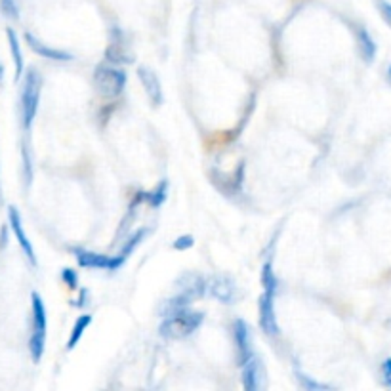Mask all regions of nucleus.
Instances as JSON below:
<instances>
[{
    "label": "nucleus",
    "mask_w": 391,
    "mask_h": 391,
    "mask_svg": "<svg viewBox=\"0 0 391 391\" xmlns=\"http://www.w3.org/2000/svg\"><path fill=\"white\" fill-rule=\"evenodd\" d=\"M138 79L139 82H141L143 90H146V94L149 96V99L153 101V106H161L164 99V94L161 81H159L155 71H151V69H147V67H138Z\"/></svg>",
    "instance_id": "11"
},
{
    "label": "nucleus",
    "mask_w": 391,
    "mask_h": 391,
    "mask_svg": "<svg viewBox=\"0 0 391 391\" xmlns=\"http://www.w3.org/2000/svg\"><path fill=\"white\" fill-rule=\"evenodd\" d=\"M23 179L25 188H29L31 179H33V163H31V153H29L27 147H23Z\"/></svg>",
    "instance_id": "24"
},
{
    "label": "nucleus",
    "mask_w": 391,
    "mask_h": 391,
    "mask_svg": "<svg viewBox=\"0 0 391 391\" xmlns=\"http://www.w3.org/2000/svg\"><path fill=\"white\" fill-rule=\"evenodd\" d=\"M166 195H168V181H164L163 179L153 191L146 193V201L151 204L153 208H161L164 204V201H166Z\"/></svg>",
    "instance_id": "20"
},
{
    "label": "nucleus",
    "mask_w": 391,
    "mask_h": 391,
    "mask_svg": "<svg viewBox=\"0 0 391 391\" xmlns=\"http://www.w3.org/2000/svg\"><path fill=\"white\" fill-rule=\"evenodd\" d=\"M106 57L107 61L113 63V66H124V63H132V61H134L130 52H126L123 44H119V42H113V44L106 50Z\"/></svg>",
    "instance_id": "18"
},
{
    "label": "nucleus",
    "mask_w": 391,
    "mask_h": 391,
    "mask_svg": "<svg viewBox=\"0 0 391 391\" xmlns=\"http://www.w3.org/2000/svg\"><path fill=\"white\" fill-rule=\"evenodd\" d=\"M203 321L204 313L186 308V310H179L172 315H166L159 326V332L166 340H183V338L193 334L197 328L203 325Z\"/></svg>",
    "instance_id": "2"
},
{
    "label": "nucleus",
    "mask_w": 391,
    "mask_h": 391,
    "mask_svg": "<svg viewBox=\"0 0 391 391\" xmlns=\"http://www.w3.org/2000/svg\"><path fill=\"white\" fill-rule=\"evenodd\" d=\"M380 370H382V382L385 383L388 388H391V357H388L383 361Z\"/></svg>",
    "instance_id": "28"
},
{
    "label": "nucleus",
    "mask_w": 391,
    "mask_h": 391,
    "mask_svg": "<svg viewBox=\"0 0 391 391\" xmlns=\"http://www.w3.org/2000/svg\"><path fill=\"white\" fill-rule=\"evenodd\" d=\"M31 310H33V332L29 338V351L34 363H39L44 355L46 348V328H48V317H46V305L41 294H31Z\"/></svg>",
    "instance_id": "4"
},
{
    "label": "nucleus",
    "mask_w": 391,
    "mask_h": 391,
    "mask_svg": "<svg viewBox=\"0 0 391 391\" xmlns=\"http://www.w3.org/2000/svg\"><path fill=\"white\" fill-rule=\"evenodd\" d=\"M258 313H260V326L261 330L268 336H279V323L277 315H275V303H273V296L269 294H261L258 300Z\"/></svg>",
    "instance_id": "9"
},
{
    "label": "nucleus",
    "mask_w": 391,
    "mask_h": 391,
    "mask_svg": "<svg viewBox=\"0 0 391 391\" xmlns=\"http://www.w3.org/2000/svg\"><path fill=\"white\" fill-rule=\"evenodd\" d=\"M8 225H2V228H0V250L8 245Z\"/></svg>",
    "instance_id": "29"
},
{
    "label": "nucleus",
    "mask_w": 391,
    "mask_h": 391,
    "mask_svg": "<svg viewBox=\"0 0 391 391\" xmlns=\"http://www.w3.org/2000/svg\"><path fill=\"white\" fill-rule=\"evenodd\" d=\"M6 37H8L10 52H12V59H14V67H16V81L21 79V74L25 73V59L23 52H21V44L14 29H6Z\"/></svg>",
    "instance_id": "15"
},
{
    "label": "nucleus",
    "mask_w": 391,
    "mask_h": 391,
    "mask_svg": "<svg viewBox=\"0 0 391 391\" xmlns=\"http://www.w3.org/2000/svg\"><path fill=\"white\" fill-rule=\"evenodd\" d=\"M206 294H210L221 303H233L237 298V286L225 275H216L212 279H206Z\"/></svg>",
    "instance_id": "8"
},
{
    "label": "nucleus",
    "mask_w": 391,
    "mask_h": 391,
    "mask_svg": "<svg viewBox=\"0 0 391 391\" xmlns=\"http://www.w3.org/2000/svg\"><path fill=\"white\" fill-rule=\"evenodd\" d=\"M191 302H193V298H191L189 294L179 292L178 296H174V298H170V300H166V302L161 305L159 313H161L163 317H166V315H172V313H176V311L189 308V305H191Z\"/></svg>",
    "instance_id": "16"
},
{
    "label": "nucleus",
    "mask_w": 391,
    "mask_h": 391,
    "mask_svg": "<svg viewBox=\"0 0 391 391\" xmlns=\"http://www.w3.org/2000/svg\"><path fill=\"white\" fill-rule=\"evenodd\" d=\"M128 82V74L123 67H114L113 63H99L94 71V86L101 98H119Z\"/></svg>",
    "instance_id": "3"
},
{
    "label": "nucleus",
    "mask_w": 391,
    "mask_h": 391,
    "mask_svg": "<svg viewBox=\"0 0 391 391\" xmlns=\"http://www.w3.org/2000/svg\"><path fill=\"white\" fill-rule=\"evenodd\" d=\"M388 79H390V82H391V66L388 67Z\"/></svg>",
    "instance_id": "32"
},
{
    "label": "nucleus",
    "mask_w": 391,
    "mask_h": 391,
    "mask_svg": "<svg viewBox=\"0 0 391 391\" xmlns=\"http://www.w3.org/2000/svg\"><path fill=\"white\" fill-rule=\"evenodd\" d=\"M233 342H235L237 363H239V367H243L246 361L254 355L250 326L243 319H235L233 321Z\"/></svg>",
    "instance_id": "6"
},
{
    "label": "nucleus",
    "mask_w": 391,
    "mask_h": 391,
    "mask_svg": "<svg viewBox=\"0 0 391 391\" xmlns=\"http://www.w3.org/2000/svg\"><path fill=\"white\" fill-rule=\"evenodd\" d=\"M294 376H296L298 383H300L305 391H330L332 390L328 383L317 382V380H313L311 376H308L305 372H302V370H294Z\"/></svg>",
    "instance_id": "21"
},
{
    "label": "nucleus",
    "mask_w": 391,
    "mask_h": 391,
    "mask_svg": "<svg viewBox=\"0 0 391 391\" xmlns=\"http://www.w3.org/2000/svg\"><path fill=\"white\" fill-rule=\"evenodd\" d=\"M378 12L382 14L383 21L391 27V2L390 0H376Z\"/></svg>",
    "instance_id": "27"
},
{
    "label": "nucleus",
    "mask_w": 391,
    "mask_h": 391,
    "mask_svg": "<svg viewBox=\"0 0 391 391\" xmlns=\"http://www.w3.org/2000/svg\"><path fill=\"white\" fill-rule=\"evenodd\" d=\"M261 285H263V292L275 298V294L279 290V279L275 275V271H273L271 261H265L263 268H261Z\"/></svg>",
    "instance_id": "17"
},
{
    "label": "nucleus",
    "mask_w": 391,
    "mask_h": 391,
    "mask_svg": "<svg viewBox=\"0 0 391 391\" xmlns=\"http://www.w3.org/2000/svg\"><path fill=\"white\" fill-rule=\"evenodd\" d=\"M243 374H241V382L246 391H258L263 385V367H261L260 359L252 355L243 365Z\"/></svg>",
    "instance_id": "10"
},
{
    "label": "nucleus",
    "mask_w": 391,
    "mask_h": 391,
    "mask_svg": "<svg viewBox=\"0 0 391 391\" xmlns=\"http://www.w3.org/2000/svg\"><path fill=\"white\" fill-rule=\"evenodd\" d=\"M41 92H42V77L41 73L31 67L23 74L21 82V94H19V113H21V126L23 130H31L39 106H41Z\"/></svg>",
    "instance_id": "1"
},
{
    "label": "nucleus",
    "mask_w": 391,
    "mask_h": 391,
    "mask_svg": "<svg viewBox=\"0 0 391 391\" xmlns=\"http://www.w3.org/2000/svg\"><path fill=\"white\" fill-rule=\"evenodd\" d=\"M2 77H4V66L0 63V81H2Z\"/></svg>",
    "instance_id": "31"
},
{
    "label": "nucleus",
    "mask_w": 391,
    "mask_h": 391,
    "mask_svg": "<svg viewBox=\"0 0 391 391\" xmlns=\"http://www.w3.org/2000/svg\"><path fill=\"white\" fill-rule=\"evenodd\" d=\"M71 252H73V256L77 258L81 268L117 271V269L123 268L124 263V260L119 254H117V256H106V254L92 252V250H86V248H81V246H74Z\"/></svg>",
    "instance_id": "5"
},
{
    "label": "nucleus",
    "mask_w": 391,
    "mask_h": 391,
    "mask_svg": "<svg viewBox=\"0 0 391 391\" xmlns=\"http://www.w3.org/2000/svg\"><path fill=\"white\" fill-rule=\"evenodd\" d=\"M25 42L29 44V48L33 50L37 56L46 57V59H52V61H73V54H69L66 50L50 48L44 42L39 41L34 34L25 33Z\"/></svg>",
    "instance_id": "12"
},
{
    "label": "nucleus",
    "mask_w": 391,
    "mask_h": 391,
    "mask_svg": "<svg viewBox=\"0 0 391 391\" xmlns=\"http://www.w3.org/2000/svg\"><path fill=\"white\" fill-rule=\"evenodd\" d=\"M0 12H2L4 17H8L12 21H17L19 19V4H17V0H0Z\"/></svg>",
    "instance_id": "23"
},
{
    "label": "nucleus",
    "mask_w": 391,
    "mask_h": 391,
    "mask_svg": "<svg viewBox=\"0 0 391 391\" xmlns=\"http://www.w3.org/2000/svg\"><path fill=\"white\" fill-rule=\"evenodd\" d=\"M8 223L10 229H12L14 235H16L17 243L21 246V250H23L25 258L29 260V263H31L33 268H37V263H39V261H37V254H34V248L33 245H31V241H29V237L25 233L23 221H21V216L17 212L16 206H10L8 208Z\"/></svg>",
    "instance_id": "7"
},
{
    "label": "nucleus",
    "mask_w": 391,
    "mask_h": 391,
    "mask_svg": "<svg viewBox=\"0 0 391 391\" xmlns=\"http://www.w3.org/2000/svg\"><path fill=\"white\" fill-rule=\"evenodd\" d=\"M61 281L66 283L71 290H77L79 288V275H77V271L71 268H66L61 271Z\"/></svg>",
    "instance_id": "25"
},
{
    "label": "nucleus",
    "mask_w": 391,
    "mask_h": 391,
    "mask_svg": "<svg viewBox=\"0 0 391 391\" xmlns=\"http://www.w3.org/2000/svg\"><path fill=\"white\" fill-rule=\"evenodd\" d=\"M357 44L363 61L365 63H372L376 59V54H378V46H376L374 39L370 37V33H368L365 27H357Z\"/></svg>",
    "instance_id": "14"
},
{
    "label": "nucleus",
    "mask_w": 391,
    "mask_h": 391,
    "mask_svg": "<svg viewBox=\"0 0 391 391\" xmlns=\"http://www.w3.org/2000/svg\"><path fill=\"white\" fill-rule=\"evenodd\" d=\"M92 321H94V317L92 315H81V317L77 319V323H74L73 330H71V336H69V342H67V351H71L77 348V343L81 342L82 334H84V330L88 328L90 325H92Z\"/></svg>",
    "instance_id": "19"
},
{
    "label": "nucleus",
    "mask_w": 391,
    "mask_h": 391,
    "mask_svg": "<svg viewBox=\"0 0 391 391\" xmlns=\"http://www.w3.org/2000/svg\"><path fill=\"white\" fill-rule=\"evenodd\" d=\"M147 233H149V231H147L146 228L138 229V231H136V233H134V235H132L130 239H128V241L124 243L123 248L119 250V256H121V258H123V260L126 261V258H128V256H130V254L134 252V248H136V246H138L139 243H141V241L146 239Z\"/></svg>",
    "instance_id": "22"
},
{
    "label": "nucleus",
    "mask_w": 391,
    "mask_h": 391,
    "mask_svg": "<svg viewBox=\"0 0 391 391\" xmlns=\"http://www.w3.org/2000/svg\"><path fill=\"white\" fill-rule=\"evenodd\" d=\"M195 245V239L191 235H179L176 241H174V250H189V248H193Z\"/></svg>",
    "instance_id": "26"
},
{
    "label": "nucleus",
    "mask_w": 391,
    "mask_h": 391,
    "mask_svg": "<svg viewBox=\"0 0 391 391\" xmlns=\"http://www.w3.org/2000/svg\"><path fill=\"white\" fill-rule=\"evenodd\" d=\"M179 292L189 294L193 300L203 298L206 294V279L197 275V273H186L183 277L179 279Z\"/></svg>",
    "instance_id": "13"
},
{
    "label": "nucleus",
    "mask_w": 391,
    "mask_h": 391,
    "mask_svg": "<svg viewBox=\"0 0 391 391\" xmlns=\"http://www.w3.org/2000/svg\"><path fill=\"white\" fill-rule=\"evenodd\" d=\"M88 290L86 288H82L81 290V296H79V302H73V305H77V308H84L86 303H88Z\"/></svg>",
    "instance_id": "30"
}]
</instances>
